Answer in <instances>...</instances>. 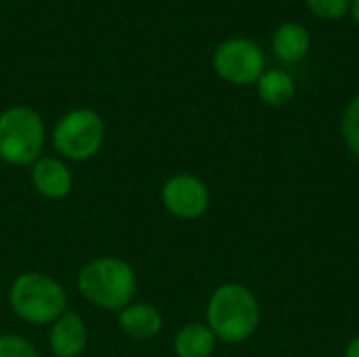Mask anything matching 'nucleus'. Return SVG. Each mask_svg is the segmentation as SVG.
I'll return each mask as SVG.
<instances>
[{"instance_id": "nucleus-1", "label": "nucleus", "mask_w": 359, "mask_h": 357, "mask_svg": "<svg viewBox=\"0 0 359 357\" xmlns=\"http://www.w3.org/2000/svg\"><path fill=\"white\" fill-rule=\"evenodd\" d=\"M206 324L217 341L227 345L248 341L261 324V305L257 295L238 282L221 284L208 299Z\"/></svg>"}, {"instance_id": "nucleus-2", "label": "nucleus", "mask_w": 359, "mask_h": 357, "mask_svg": "<svg viewBox=\"0 0 359 357\" xmlns=\"http://www.w3.org/2000/svg\"><path fill=\"white\" fill-rule=\"evenodd\" d=\"M76 286L90 305L107 311H122L135 301L137 274L124 259L99 257L80 269Z\"/></svg>"}, {"instance_id": "nucleus-3", "label": "nucleus", "mask_w": 359, "mask_h": 357, "mask_svg": "<svg viewBox=\"0 0 359 357\" xmlns=\"http://www.w3.org/2000/svg\"><path fill=\"white\" fill-rule=\"evenodd\" d=\"M8 305L25 324L50 326L67 311V292L46 274L23 271L11 284Z\"/></svg>"}, {"instance_id": "nucleus-4", "label": "nucleus", "mask_w": 359, "mask_h": 357, "mask_svg": "<svg viewBox=\"0 0 359 357\" xmlns=\"http://www.w3.org/2000/svg\"><path fill=\"white\" fill-rule=\"evenodd\" d=\"M46 126L27 105H13L0 114V160L11 166H32L42 158Z\"/></svg>"}, {"instance_id": "nucleus-5", "label": "nucleus", "mask_w": 359, "mask_h": 357, "mask_svg": "<svg viewBox=\"0 0 359 357\" xmlns=\"http://www.w3.org/2000/svg\"><path fill=\"white\" fill-rule=\"evenodd\" d=\"M105 141L103 118L88 107H76L63 114L53 128L55 149L72 162H86L95 158Z\"/></svg>"}, {"instance_id": "nucleus-6", "label": "nucleus", "mask_w": 359, "mask_h": 357, "mask_svg": "<svg viewBox=\"0 0 359 357\" xmlns=\"http://www.w3.org/2000/svg\"><path fill=\"white\" fill-rule=\"evenodd\" d=\"M265 50L250 38H227L212 53V67L219 78L233 86L257 84L265 72Z\"/></svg>"}, {"instance_id": "nucleus-7", "label": "nucleus", "mask_w": 359, "mask_h": 357, "mask_svg": "<svg viewBox=\"0 0 359 357\" xmlns=\"http://www.w3.org/2000/svg\"><path fill=\"white\" fill-rule=\"evenodd\" d=\"M164 208L183 221H196L204 217L210 208V191L208 185L189 173H179L166 179L160 191Z\"/></svg>"}, {"instance_id": "nucleus-8", "label": "nucleus", "mask_w": 359, "mask_h": 357, "mask_svg": "<svg viewBox=\"0 0 359 357\" xmlns=\"http://www.w3.org/2000/svg\"><path fill=\"white\" fill-rule=\"evenodd\" d=\"M88 345V328L80 314L65 311L50 324L48 347L55 357H80Z\"/></svg>"}, {"instance_id": "nucleus-9", "label": "nucleus", "mask_w": 359, "mask_h": 357, "mask_svg": "<svg viewBox=\"0 0 359 357\" xmlns=\"http://www.w3.org/2000/svg\"><path fill=\"white\" fill-rule=\"evenodd\" d=\"M32 185L42 198L61 200L72 191L74 175L63 160L42 156L32 164Z\"/></svg>"}, {"instance_id": "nucleus-10", "label": "nucleus", "mask_w": 359, "mask_h": 357, "mask_svg": "<svg viewBox=\"0 0 359 357\" xmlns=\"http://www.w3.org/2000/svg\"><path fill=\"white\" fill-rule=\"evenodd\" d=\"M118 324L122 332L133 341H151L162 332L164 320L162 314L149 303H130L118 311Z\"/></svg>"}, {"instance_id": "nucleus-11", "label": "nucleus", "mask_w": 359, "mask_h": 357, "mask_svg": "<svg viewBox=\"0 0 359 357\" xmlns=\"http://www.w3.org/2000/svg\"><path fill=\"white\" fill-rule=\"evenodd\" d=\"M271 48L284 63H299L311 50V34L303 23L286 21L271 36Z\"/></svg>"}, {"instance_id": "nucleus-12", "label": "nucleus", "mask_w": 359, "mask_h": 357, "mask_svg": "<svg viewBox=\"0 0 359 357\" xmlns=\"http://www.w3.org/2000/svg\"><path fill=\"white\" fill-rule=\"evenodd\" d=\"M217 337L206 322H191L179 328L172 341L177 357H212L217 349Z\"/></svg>"}, {"instance_id": "nucleus-13", "label": "nucleus", "mask_w": 359, "mask_h": 357, "mask_svg": "<svg viewBox=\"0 0 359 357\" xmlns=\"http://www.w3.org/2000/svg\"><path fill=\"white\" fill-rule=\"evenodd\" d=\"M255 86H257L259 99L271 107H282L290 103L297 93L294 78L284 69H265Z\"/></svg>"}, {"instance_id": "nucleus-14", "label": "nucleus", "mask_w": 359, "mask_h": 357, "mask_svg": "<svg viewBox=\"0 0 359 357\" xmlns=\"http://www.w3.org/2000/svg\"><path fill=\"white\" fill-rule=\"evenodd\" d=\"M341 135L349 151L359 160V93L345 107V114L341 120Z\"/></svg>"}, {"instance_id": "nucleus-15", "label": "nucleus", "mask_w": 359, "mask_h": 357, "mask_svg": "<svg viewBox=\"0 0 359 357\" xmlns=\"http://www.w3.org/2000/svg\"><path fill=\"white\" fill-rule=\"evenodd\" d=\"M305 2H307V8L311 11V15H316L318 19H324V21L343 19L351 11V0H305Z\"/></svg>"}, {"instance_id": "nucleus-16", "label": "nucleus", "mask_w": 359, "mask_h": 357, "mask_svg": "<svg viewBox=\"0 0 359 357\" xmlns=\"http://www.w3.org/2000/svg\"><path fill=\"white\" fill-rule=\"evenodd\" d=\"M0 357H40L36 347L19 335H0Z\"/></svg>"}, {"instance_id": "nucleus-17", "label": "nucleus", "mask_w": 359, "mask_h": 357, "mask_svg": "<svg viewBox=\"0 0 359 357\" xmlns=\"http://www.w3.org/2000/svg\"><path fill=\"white\" fill-rule=\"evenodd\" d=\"M345 357H359V335L349 341V345L345 349Z\"/></svg>"}, {"instance_id": "nucleus-18", "label": "nucleus", "mask_w": 359, "mask_h": 357, "mask_svg": "<svg viewBox=\"0 0 359 357\" xmlns=\"http://www.w3.org/2000/svg\"><path fill=\"white\" fill-rule=\"evenodd\" d=\"M351 17H353V21L359 25V0H351Z\"/></svg>"}]
</instances>
